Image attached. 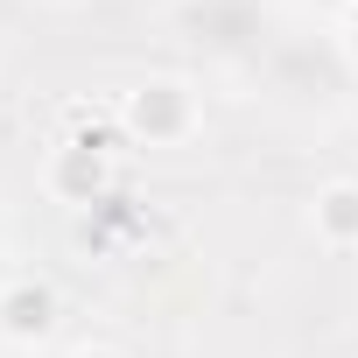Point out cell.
I'll return each mask as SVG.
<instances>
[{
	"label": "cell",
	"instance_id": "6",
	"mask_svg": "<svg viewBox=\"0 0 358 358\" xmlns=\"http://www.w3.org/2000/svg\"><path fill=\"white\" fill-rule=\"evenodd\" d=\"M71 358H120V351H106V344H85V351H71Z\"/></svg>",
	"mask_w": 358,
	"mask_h": 358
},
{
	"label": "cell",
	"instance_id": "1",
	"mask_svg": "<svg viewBox=\"0 0 358 358\" xmlns=\"http://www.w3.org/2000/svg\"><path fill=\"white\" fill-rule=\"evenodd\" d=\"M120 127H127L134 141H148V148H176V141H190V134H197V99L176 85V78H155V85L127 92Z\"/></svg>",
	"mask_w": 358,
	"mask_h": 358
},
{
	"label": "cell",
	"instance_id": "4",
	"mask_svg": "<svg viewBox=\"0 0 358 358\" xmlns=\"http://www.w3.org/2000/svg\"><path fill=\"white\" fill-rule=\"evenodd\" d=\"M309 225H316V239H323V246L351 253V246H358V183H323V190H316Z\"/></svg>",
	"mask_w": 358,
	"mask_h": 358
},
{
	"label": "cell",
	"instance_id": "3",
	"mask_svg": "<svg viewBox=\"0 0 358 358\" xmlns=\"http://www.w3.org/2000/svg\"><path fill=\"white\" fill-rule=\"evenodd\" d=\"M57 330V288L50 281H8L0 288V337L8 344H43Z\"/></svg>",
	"mask_w": 358,
	"mask_h": 358
},
{
	"label": "cell",
	"instance_id": "2",
	"mask_svg": "<svg viewBox=\"0 0 358 358\" xmlns=\"http://www.w3.org/2000/svg\"><path fill=\"white\" fill-rule=\"evenodd\" d=\"M43 183H50V197H64V204H99V197H106V141H99V134L64 141V148L50 155V169H43Z\"/></svg>",
	"mask_w": 358,
	"mask_h": 358
},
{
	"label": "cell",
	"instance_id": "5",
	"mask_svg": "<svg viewBox=\"0 0 358 358\" xmlns=\"http://www.w3.org/2000/svg\"><path fill=\"white\" fill-rule=\"evenodd\" d=\"M337 36H344V50H351V64H358V8L344 15V29H337Z\"/></svg>",
	"mask_w": 358,
	"mask_h": 358
}]
</instances>
